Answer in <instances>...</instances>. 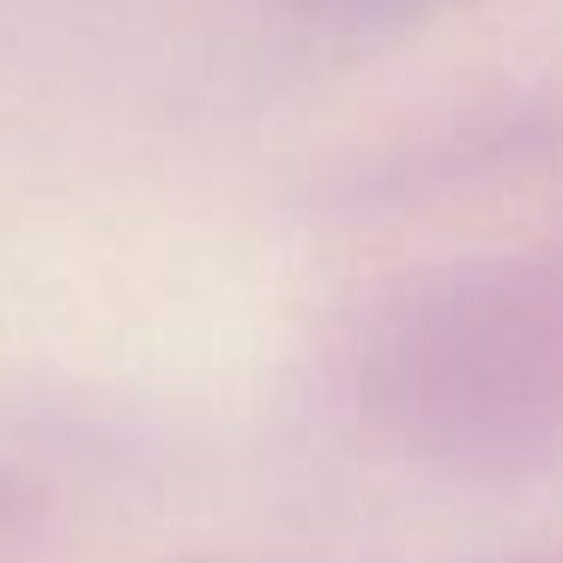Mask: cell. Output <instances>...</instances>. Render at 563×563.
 <instances>
[]
</instances>
